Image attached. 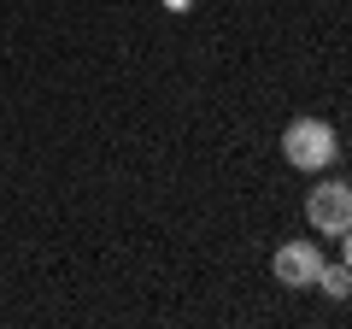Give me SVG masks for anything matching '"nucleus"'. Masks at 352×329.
Listing matches in <instances>:
<instances>
[{"mask_svg":"<svg viewBox=\"0 0 352 329\" xmlns=\"http://www.w3.org/2000/svg\"><path fill=\"white\" fill-rule=\"evenodd\" d=\"M282 159H288L294 171H323V164L335 159V129H329L323 118H294V124L282 129Z\"/></svg>","mask_w":352,"mask_h":329,"instance_id":"nucleus-1","label":"nucleus"},{"mask_svg":"<svg viewBox=\"0 0 352 329\" xmlns=\"http://www.w3.org/2000/svg\"><path fill=\"white\" fill-rule=\"evenodd\" d=\"M305 217H311L317 235H346V229H352V189H346V182H323V189H311Z\"/></svg>","mask_w":352,"mask_h":329,"instance_id":"nucleus-2","label":"nucleus"},{"mask_svg":"<svg viewBox=\"0 0 352 329\" xmlns=\"http://www.w3.org/2000/svg\"><path fill=\"white\" fill-rule=\"evenodd\" d=\"M317 270H323V259H317L311 241H288V247H276V282H282V288H317Z\"/></svg>","mask_w":352,"mask_h":329,"instance_id":"nucleus-3","label":"nucleus"},{"mask_svg":"<svg viewBox=\"0 0 352 329\" xmlns=\"http://www.w3.org/2000/svg\"><path fill=\"white\" fill-rule=\"evenodd\" d=\"M317 282H323V294H329V300H346L352 270H346V265H323V270H317Z\"/></svg>","mask_w":352,"mask_h":329,"instance_id":"nucleus-4","label":"nucleus"},{"mask_svg":"<svg viewBox=\"0 0 352 329\" xmlns=\"http://www.w3.org/2000/svg\"><path fill=\"white\" fill-rule=\"evenodd\" d=\"M164 6H170V12H194V0H164Z\"/></svg>","mask_w":352,"mask_h":329,"instance_id":"nucleus-5","label":"nucleus"}]
</instances>
